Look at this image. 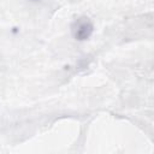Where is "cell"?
<instances>
[{
  "mask_svg": "<svg viewBox=\"0 0 154 154\" xmlns=\"http://www.w3.org/2000/svg\"><path fill=\"white\" fill-rule=\"evenodd\" d=\"M32 1H37V0H32Z\"/></svg>",
  "mask_w": 154,
  "mask_h": 154,
  "instance_id": "7a4b0ae2",
  "label": "cell"
},
{
  "mask_svg": "<svg viewBox=\"0 0 154 154\" xmlns=\"http://www.w3.org/2000/svg\"><path fill=\"white\" fill-rule=\"evenodd\" d=\"M94 31L93 22L88 17H79L76 19L71 25V32L75 40L77 41H85L88 40Z\"/></svg>",
  "mask_w": 154,
  "mask_h": 154,
  "instance_id": "6da1fadb",
  "label": "cell"
}]
</instances>
